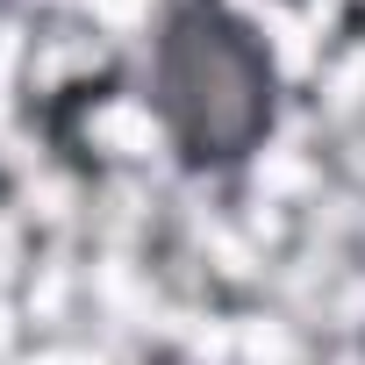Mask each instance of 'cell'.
I'll return each mask as SVG.
<instances>
[{"mask_svg":"<svg viewBox=\"0 0 365 365\" xmlns=\"http://www.w3.org/2000/svg\"><path fill=\"white\" fill-rule=\"evenodd\" d=\"M143 115L179 179H244L287 122V65L237 0H158L143 29Z\"/></svg>","mask_w":365,"mask_h":365,"instance_id":"6da1fadb","label":"cell"}]
</instances>
